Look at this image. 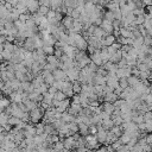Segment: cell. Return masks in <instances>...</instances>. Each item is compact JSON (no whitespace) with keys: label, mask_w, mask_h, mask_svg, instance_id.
<instances>
[{"label":"cell","mask_w":152,"mask_h":152,"mask_svg":"<svg viewBox=\"0 0 152 152\" xmlns=\"http://www.w3.org/2000/svg\"><path fill=\"white\" fill-rule=\"evenodd\" d=\"M45 109H43L40 106H38L36 109H33V110H31L30 112V116H31V122H33V124H39V121L42 120V118L45 115Z\"/></svg>","instance_id":"6da1fadb"},{"label":"cell","mask_w":152,"mask_h":152,"mask_svg":"<svg viewBox=\"0 0 152 152\" xmlns=\"http://www.w3.org/2000/svg\"><path fill=\"white\" fill-rule=\"evenodd\" d=\"M97 128H99V132L96 134V139L100 144H106L107 141V137H108V131H106L102 125H97Z\"/></svg>","instance_id":"7a4b0ae2"},{"label":"cell","mask_w":152,"mask_h":152,"mask_svg":"<svg viewBox=\"0 0 152 152\" xmlns=\"http://www.w3.org/2000/svg\"><path fill=\"white\" fill-rule=\"evenodd\" d=\"M86 140H87V146H86V147H87L88 150H91V151H93L94 148H97V150H99V144H100V142L97 141V139H96L95 135H91V134H90V135H87V137H86Z\"/></svg>","instance_id":"3957f363"},{"label":"cell","mask_w":152,"mask_h":152,"mask_svg":"<svg viewBox=\"0 0 152 152\" xmlns=\"http://www.w3.org/2000/svg\"><path fill=\"white\" fill-rule=\"evenodd\" d=\"M42 76H43V78H44L45 84H48L49 87L53 86V83L56 82V78H55L53 74H52V72H50V71H45V70H43Z\"/></svg>","instance_id":"277c9868"},{"label":"cell","mask_w":152,"mask_h":152,"mask_svg":"<svg viewBox=\"0 0 152 152\" xmlns=\"http://www.w3.org/2000/svg\"><path fill=\"white\" fill-rule=\"evenodd\" d=\"M100 27H101L107 34H113V33H114V26H113V23L109 21V20H107V19H103V21H102V24H101Z\"/></svg>","instance_id":"5b68a950"},{"label":"cell","mask_w":152,"mask_h":152,"mask_svg":"<svg viewBox=\"0 0 152 152\" xmlns=\"http://www.w3.org/2000/svg\"><path fill=\"white\" fill-rule=\"evenodd\" d=\"M39 7H40L39 1H36V0H28L27 1V11H28V13H31V14L37 13L39 11Z\"/></svg>","instance_id":"8992f818"},{"label":"cell","mask_w":152,"mask_h":152,"mask_svg":"<svg viewBox=\"0 0 152 152\" xmlns=\"http://www.w3.org/2000/svg\"><path fill=\"white\" fill-rule=\"evenodd\" d=\"M74 23H75V19L72 17H69V15H64V18L62 20V24L66 31H71L74 28Z\"/></svg>","instance_id":"52a82bcc"},{"label":"cell","mask_w":152,"mask_h":152,"mask_svg":"<svg viewBox=\"0 0 152 152\" xmlns=\"http://www.w3.org/2000/svg\"><path fill=\"white\" fill-rule=\"evenodd\" d=\"M90 59H91V62H93L95 65H97L99 68H101V66L103 65V61H102V57H101V50H97L94 55H91V56H90Z\"/></svg>","instance_id":"ba28073f"},{"label":"cell","mask_w":152,"mask_h":152,"mask_svg":"<svg viewBox=\"0 0 152 152\" xmlns=\"http://www.w3.org/2000/svg\"><path fill=\"white\" fill-rule=\"evenodd\" d=\"M53 76L56 78V81H61V82H64V81H69L68 80V76H66V72L62 69H56L53 72Z\"/></svg>","instance_id":"9c48e42d"},{"label":"cell","mask_w":152,"mask_h":152,"mask_svg":"<svg viewBox=\"0 0 152 152\" xmlns=\"http://www.w3.org/2000/svg\"><path fill=\"white\" fill-rule=\"evenodd\" d=\"M115 40H116V37L114 34H108L106 38L101 39V43H102L103 48H109L113 44H115Z\"/></svg>","instance_id":"30bf717a"},{"label":"cell","mask_w":152,"mask_h":152,"mask_svg":"<svg viewBox=\"0 0 152 152\" xmlns=\"http://www.w3.org/2000/svg\"><path fill=\"white\" fill-rule=\"evenodd\" d=\"M63 144H64V147L66 148V150H74V148H76V139L74 138V135L72 137H69V138H66V139H64L63 140Z\"/></svg>","instance_id":"8fae6325"},{"label":"cell","mask_w":152,"mask_h":152,"mask_svg":"<svg viewBox=\"0 0 152 152\" xmlns=\"http://www.w3.org/2000/svg\"><path fill=\"white\" fill-rule=\"evenodd\" d=\"M10 100L12 103H21L23 102V91H13L10 95Z\"/></svg>","instance_id":"7c38bea8"},{"label":"cell","mask_w":152,"mask_h":152,"mask_svg":"<svg viewBox=\"0 0 152 152\" xmlns=\"http://www.w3.org/2000/svg\"><path fill=\"white\" fill-rule=\"evenodd\" d=\"M107 87H109L114 91L119 87V78L118 77H107Z\"/></svg>","instance_id":"4fadbf2b"},{"label":"cell","mask_w":152,"mask_h":152,"mask_svg":"<svg viewBox=\"0 0 152 152\" xmlns=\"http://www.w3.org/2000/svg\"><path fill=\"white\" fill-rule=\"evenodd\" d=\"M46 62L49 63V64H51L55 69H58L59 68V63H61V61L56 57V56H53V55H51V56H48V58H46Z\"/></svg>","instance_id":"5bb4252c"},{"label":"cell","mask_w":152,"mask_h":152,"mask_svg":"<svg viewBox=\"0 0 152 152\" xmlns=\"http://www.w3.org/2000/svg\"><path fill=\"white\" fill-rule=\"evenodd\" d=\"M118 100H119V96H118L114 91L108 93V94H106V95H104V102L114 103V102H115V101H118Z\"/></svg>","instance_id":"9a60e30c"},{"label":"cell","mask_w":152,"mask_h":152,"mask_svg":"<svg viewBox=\"0 0 152 152\" xmlns=\"http://www.w3.org/2000/svg\"><path fill=\"white\" fill-rule=\"evenodd\" d=\"M122 58H124V57H122V51H121V50H119L116 53H114V55H112V56H110L109 62H112V63H114V64H118Z\"/></svg>","instance_id":"2e32d148"},{"label":"cell","mask_w":152,"mask_h":152,"mask_svg":"<svg viewBox=\"0 0 152 152\" xmlns=\"http://www.w3.org/2000/svg\"><path fill=\"white\" fill-rule=\"evenodd\" d=\"M102 68H103L104 70H107L108 72H109V71H114V72H116V70L119 69L118 64H114V63H112V62H107V63H104V64L102 65Z\"/></svg>","instance_id":"e0dca14e"},{"label":"cell","mask_w":152,"mask_h":152,"mask_svg":"<svg viewBox=\"0 0 152 152\" xmlns=\"http://www.w3.org/2000/svg\"><path fill=\"white\" fill-rule=\"evenodd\" d=\"M102 106H103V112H106L107 114H109V115L112 116V114H113L114 110H115L114 104H113V103H108V102H103Z\"/></svg>","instance_id":"ac0fdd59"},{"label":"cell","mask_w":152,"mask_h":152,"mask_svg":"<svg viewBox=\"0 0 152 152\" xmlns=\"http://www.w3.org/2000/svg\"><path fill=\"white\" fill-rule=\"evenodd\" d=\"M127 81H128V84H129V87H132V88H134V87H137L141 81H140V78L139 77H137V76H129L128 78H127Z\"/></svg>","instance_id":"d6986e66"},{"label":"cell","mask_w":152,"mask_h":152,"mask_svg":"<svg viewBox=\"0 0 152 152\" xmlns=\"http://www.w3.org/2000/svg\"><path fill=\"white\" fill-rule=\"evenodd\" d=\"M78 128H80V133L82 137H87L89 134V126L86 124H78Z\"/></svg>","instance_id":"ffe728a7"},{"label":"cell","mask_w":152,"mask_h":152,"mask_svg":"<svg viewBox=\"0 0 152 152\" xmlns=\"http://www.w3.org/2000/svg\"><path fill=\"white\" fill-rule=\"evenodd\" d=\"M101 57H102L103 64H104V63H107V62H109V59H110V55H109V52H108V49H107V48L101 49Z\"/></svg>","instance_id":"44dd1931"},{"label":"cell","mask_w":152,"mask_h":152,"mask_svg":"<svg viewBox=\"0 0 152 152\" xmlns=\"http://www.w3.org/2000/svg\"><path fill=\"white\" fill-rule=\"evenodd\" d=\"M102 127L106 129V131H110L113 127H114V121L112 119H107V120H103L102 121Z\"/></svg>","instance_id":"7402d4cb"},{"label":"cell","mask_w":152,"mask_h":152,"mask_svg":"<svg viewBox=\"0 0 152 152\" xmlns=\"http://www.w3.org/2000/svg\"><path fill=\"white\" fill-rule=\"evenodd\" d=\"M131 139H132V137H131V134H129V133H127V132H125V133L119 138V140L121 141V144H122V145H127V144L131 141Z\"/></svg>","instance_id":"603a6c76"},{"label":"cell","mask_w":152,"mask_h":152,"mask_svg":"<svg viewBox=\"0 0 152 152\" xmlns=\"http://www.w3.org/2000/svg\"><path fill=\"white\" fill-rule=\"evenodd\" d=\"M42 50L44 51V53H45L46 56H51L52 53H55V48H53L52 45L44 44V46H43V49H42Z\"/></svg>","instance_id":"cb8c5ba5"},{"label":"cell","mask_w":152,"mask_h":152,"mask_svg":"<svg viewBox=\"0 0 152 152\" xmlns=\"http://www.w3.org/2000/svg\"><path fill=\"white\" fill-rule=\"evenodd\" d=\"M36 126V132H37V135H42L45 133V124L44 122H39Z\"/></svg>","instance_id":"d4e9b609"},{"label":"cell","mask_w":152,"mask_h":152,"mask_svg":"<svg viewBox=\"0 0 152 152\" xmlns=\"http://www.w3.org/2000/svg\"><path fill=\"white\" fill-rule=\"evenodd\" d=\"M110 132L112 133H114V135H116L118 138H120L125 132H124V129L121 128V126H114L112 129H110Z\"/></svg>","instance_id":"484cf974"},{"label":"cell","mask_w":152,"mask_h":152,"mask_svg":"<svg viewBox=\"0 0 152 152\" xmlns=\"http://www.w3.org/2000/svg\"><path fill=\"white\" fill-rule=\"evenodd\" d=\"M8 120H10V115H7L5 112H2V113H1V118H0L1 127H5L6 125H8Z\"/></svg>","instance_id":"4316f807"},{"label":"cell","mask_w":152,"mask_h":152,"mask_svg":"<svg viewBox=\"0 0 152 152\" xmlns=\"http://www.w3.org/2000/svg\"><path fill=\"white\" fill-rule=\"evenodd\" d=\"M72 90H74L75 94H81V93H82V84H81L78 81L74 82V83H72Z\"/></svg>","instance_id":"83f0119b"},{"label":"cell","mask_w":152,"mask_h":152,"mask_svg":"<svg viewBox=\"0 0 152 152\" xmlns=\"http://www.w3.org/2000/svg\"><path fill=\"white\" fill-rule=\"evenodd\" d=\"M66 126H68V128L72 132V133H77V132H80V128H78V124H76V122H70V124H66Z\"/></svg>","instance_id":"f1b7e54d"},{"label":"cell","mask_w":152,"mask_h":152,"mask_svg":"<svg viewBox=\"0 0 152 152\" xmlns=\"http://www.w3.org/2000/svg\"><path fill=\"white\" fill-rule=\"evenodd\" d=\"M66 97H68V96H66V95H65V94H64L63 91H61V90H59V91H58V93H57V94L55 95V100H57V101H59V102H62V101H65V100H68Z\"/></svg>","instance_id":"f546056e"},{"label":"cell","mask_w":152,"mask_h":152,"mask_svg":"<svg viewBox=\"0 0 152 152\" xmlns=\"http://www.w3.org/2000/svg\"><path fill=\"white\" fill-rule=\"evenodd\" d=\"M103 19H107V20H109V21H114L115 20V17H114V13L113 12H110V11H107V12H104L103 13Z\"/></svg>","instance_id":"4dcf8cb0"},{"label":"cell","mask_w":152,"mask_h":152,"mask_svg":"<svg viewBox=\"0 0 152 152\" xmlns=\"http://www.w3.org/2000/svg\"><path fill=\"white\" fill-rule=\"evenodd\" d=\"M86 57H88L87 53H86V51H78V52L76 53V56H75V61L78 63L80 61H82V59L86 58Z\"/></svg>","instance_id":"1f68e13d"},{"label":"cell","mask_w":152,"mask_h":152,"mask_svg":"<svg viewBox=\"0 0 152 152\" xmlns=\"http://www.w3.org/2000/svg\"><path fill=\"white\" fill-rule=\"evenodd\" d=\"M137 69L140 71V72H145V71H151L150 70V68L147 66V64L146 63H139L138 65H137Z\"/></svg>","instance_id":"d6a6232c"},{"label":"cell","mask_w":152,"mask_h":152,"mask_svg":"<svg viewBox=\"0 0 152 152\" xmlns=\"http://www.w3.org/2000/svg\"><path fill=\"white\" fill-rule=\"evenodd\" d=\"M119 86L125 90V89H127L128 87H129V84H128V81H127V78H120L119 80Z\"/></svg>","instance_id":"836d02e7"},{"label":"cell","mask_w":152,"mask_h":152,"mask_svg":"<svg viewBox=\"0 0 152 152\" xmlns=\"http://www.w3.org/2000/svg\"><path fill=\"white\" fill-rule=\"evenodd\" d=\"M49 88H50V87H49L48 84H45V83H44V84H42L37 90H38L40 94H45V93H48V91H49Z\"/></svg>","instance_id":"e575fe53"},{"label":"cell","mask_w":152,"mask_h":152,"mask_svg":"<svg viewBox=\"0 0 152 152\" xmlns=\"http://www.w3.org/2000/svg\"><path fill=\"white\" fill-rule=\"evenodd\" d=\"M53 148H55V150H57V151H59V152H62L65 147H64L63 141H58V142H56V144L53 145Z\"/></svg>","instance_id":"d590c367"},{"label":"cell","mask_w":152,"mask_h":152,"mask_svg":"<svg viewBox=\"0 0 152 152\" xmlns=\"http://www.w3.org/2000/svg\"><path fill=\"white\" fill-rule=\"evenodd\" d=\"M97 132H99V128H97L96 125H91V126H89V133H90L91 135H95V137H96Z\"/></svg>","instance_id":"8d00e7d4"},{"label":"cell","mask_w":152,"mask_h":152,"mask_svg":"<svg viewBox=\"0 0 152 152\" xmlns=\"http://www.w3.org/2000/svg\"><path fill=\"white\" fill-rule=\"evenodd\" d=\"M63 55H64V52H63L62 49H55V56H56L58 59H61Z\"/></svg>","instance_id":"74e56055"},{"label":"cell","mask_w":152,"mask_h":152,"mask_svg":"<svg viewBox=\"0 0 152 152\" xmlns=\"http://www.w3.org/2000/svg\"><path fill=\"white\" fill-rule=\"evenodd\" d=\"M113 121H114V126H121V125L124 124V119H122L121 116H119V118H115Z\"/></svg>","instance_id":"f35d334b"},{"label":"cell","mask_w":152,"mask_h":152,"mask_svg":"<svg viewBox=\"0 0 152 152\" xmlns=\"http://www.w3.org/2000/svg\"><path fill=\"white\" fill-rule=\"evenodd\" d=\"M144 119H145V122L146 121H151L152 120V110H148L144 114Z\"/></svg>","instance_id":"ab89813d"},{"label":"cell","mask_w":152,"mask_h":152,"mask_svg":"<svg viewBox=\"0 0 152 152\" xmlns=\"http://www.w3.org/2000/svg\"><path fill=\"white\" fill-rule=\"evenodd\" d=\"M72 102L81 104V96H80V94H75V95L72 96Z\"/></svg>","instance_id":"60d3db41"},{"label":"cell","mask_w":152,"mask_h":152,"mask_svg":"<svg viewBox=\"0 0 152 152\" xmlns=\"http://www.w3.org/2000/svg\"><path fill=\"white\" fill-rule=\"evenodd\" d=\"M46 18H48V19H53V18H56V11L50 10L49 13H48V15H46Z\"/></svg>","instance_id":"b9f144b4"},{"label":"cell","mask_w":152,"mask_h":152,"mask_svg":"<svg viewBox=\"0 0 152 152\" xmlns=\"http://www.w3.org/2000/svg\"><path fill=\"white\" fill-rule=\"evenodd\" d=\"M58 91H59V90H57V88H56V87H53V86H51V87L49 88V93H50L51 95H53V96H55Z\"/></svg>","instance_id":"7bdbcfd3"},{"label":"cell","mask_w":152,"mask_h":152,"mask_svg":"<svg viewBox=\"0 0 152 152\" xmlns=\"http://www.w3.org/2000/svg\"><path fill=\"white\" fill-rule=\"evenodd\" d=\"M145 126H146V132H152V120L151 121H146Z\"/></svg>","instance_id":"ee69618b"},{"label":"cell","mask_w":152,"mask_h":152,"mask_svg":"<svg viewBox=\"0 0 152 152\" xmlns=\"http://www.w3.org/2000/svg\"><path fill=\"white\" fill-rule=\"evenodd\" d=\"M146 141H147V144H148V145H151V146H152V133L146 134Z\"/></svg>","instance_id":"f6af8a7d"},{"label":"cell","mask_w":152,"mask_h":152,"mask_svg":"<svg viewBox=\"0 0 152 152\" xmlns=\"http://www.w3.org/2000/svg\"><path fill=\"white\" fill-rule=\"evenodd\" d=\"M146 32H147V34H148L150 37H152V26L148 27V28H146Z\"/></svg>","instance_id":"bcb514c9"},{"label":"cell","mask_w":152,"mask_h":152,"mask_svg":"<svg viewBox=\"0 0 152 152\" xmlns=\"http://www.w3.org/2000/svg\"><path fill=\"white\" fill-rule=\"evenodd\" d=\"M148 80H150V81H152V71H151V74H150V77H148Z\"/></svg>","instance_id":"7dc6e473"},{"label":"cell","mask_w":152,"mask_h":152,"mask_svg":"<svg viewBox=\"0 0 152 152\" xmlns=\"http://www.w3.org/2000/svg\"><path fill=\"white\" fill-rule=\"evenodd\" d=\"M62 152H71V151H70V150H66V148H64Z\"/></svg>","instance_id":"c3c4849f"},{"label":"cell","mask_w":152,"mask_h":152,"mask_svg":"<svg viewBox=\"0 0 152 152\" xmlns=\"http://www.w3.org/2000/svg\"><path fill=\"white\" fill-rule=\"evenodd\" d=\"M150 110H152V104H150Z\"/></svg>","instance_id":"681fc988"},{"label":"cell","mask_w":152,"mask_h":152,"mask_svg":"<svg viewBox=\"0 0 152 152\" xmlns=\"http://www.w3.org/2000/svg\"><path fill=\"white\" fill-rule=\"evenodd\" d=\"M150 48H152V38H151V45H150Z\"/></svg>","instance_id":"f907efd6"}]
</instances>
